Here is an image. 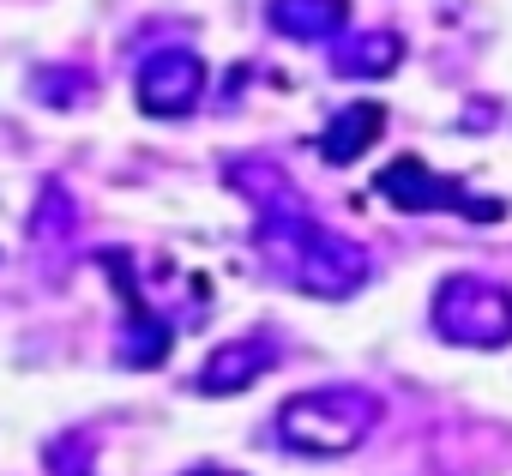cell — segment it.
I'll return each instance as SVG.
<instances>
[{
    "label": "cell",
    "mask_w": 512,
    "mask_h": 476,
    "mask_svg": "<svg viewBox=\"0 0 512 476\" xmlns=\"http://www.w3.org/2000/svg\"><path fill=\"white\" fill-rule=\"evenodd\" d=\"M31 91H37L49 109H79V103L91 97V73H79V67H43V73L31 79Z\"/></svg>",
    "instance_id": "7c38bea8"
},
{
    "label": "cell",
    "mask_w": 512,
    "mask_h": 476,
    "mask_svg": "<svg viewBox=\"0 0 512 476\" xmlns=\"http://www.w3.org/2000/svg\"><path fill=\"white\" fill-rule=\"evenodd\" d=\"M374 193L398 211H464L476 223H494L506 205L500 199H464V187L452 175H434L422 157H392L380 175H374Z\"/></svg>",
    "instance_id": "277c9868"
},
{
    "label": "cell",
    "mask_w": 512,
    "mask_h": 476,
    "mask_svg": "<svg viewBox=\"0 0 512 476\" xmlns=\"http://www.w3.org/2000/svg\"><path fill=\"white\" fill-rule=\"evenodd\" d=\"M133 91H139V109L145 115L175 121V115H187L205 97V55H193V49H157V55L139 61Z\"/></svg>",
    "instance_id": "5b68a950"
},
{
    "label": "cell",
    "mask_w": 512,
    "mask_h": 476,
    "mask_svg": "<svg viewBox=\"0 0 512 476\" xmlns=\"http://www.w3.org/2000/svg\"><path fill=\"white\" fill-rule=\"evenodd\" d=\"M49 464L61 476H85V446H49Z\"/></svg>",
    "instance_id": "4fadbf2b"
},
{
    "label": "cell",
    "mask_w": 512,
    "mask_h": 476,
    "mask_svg": "<svg viewBox=\"0 0 512 476\" xmlns=\"http://www.w3.org/2000/svg\"><path fill=\"white\" fill-rule=\"evenodd\" d=\"M187 476H241V470H223V464H199V470H187Z\"/></svg>",
    "instance_id": "5bb4252c"
},
{
    "label": "cell",
    "mask_w": 512,
    "mask_h": 476,
    "mask_svg": "<svg viewBox=\"0 0 512 476\" xmlns=\"http://www.w3.org/2000/svg\"><path fill=\"white\" fill-rule=\"evenodd\" d=\"M428 320L458 350H500V344H512V290H500L476 272H452L434 284Z\"/></svg>",
    "instance_id": "3957f363"
},
{
    "label": "cell",
    "mask_w": 512,
    "mask_h": 476,
    "mask_svg": "<svg viewBox=\"0 0 512 476\" xmlns=\"http://www.w3.org/2000/svg\"><path fill=\"white\" fill-rule=\"evenodd\" d=\"M223 181H229L235 193H247V199H253V217H266V211H290V205H302V193L290 187V175H284L278 163H266V157H247V163H229V169H223Z\"/></svg>",
    "instance_id": "30bf717a"
},
{
    "label": "cell",
    "mask_w": 512,
    "mask_h": 476,
    "mask_svg": "<svg viewBox=\"0 0 512 476\" xmlns=\"http://www.w3.org/2000/svg\"><path fill=\"white\" fill-rule=\"evenodd\" d=\"M121 308H127V326H121V350H115V362H121V368H163V362H169V338H175L169 320L151 314L139 290H127Z\"/></svg>",
    "instance_id": "52a82bcc"
},
{
    "label": "cell",
    "mask_w": 512,
    "mask_h": 476,
    "mask_svg": "<svg viewBox=\"0 0 512 476\" xmlns=\"http://www.w3.org/2000/svg\"><path fill=\"white\" fill-rule=\"evenodd\" d=\"M266 19H272V31H284L296 43H326L350 25V0H272Z\"/></svg>",
    "instance_id": "9c48e42d"
},
{
    "label": "cell",
    "mask_w": 512,
    "mask_h": 476,
    "mask_svg": "<svg viewBox=\"0 0 512 476\" xmlns=\"http://www.w3.org/2000/svg\"><path fill=\"white\" fill-rule=\"evenodd\" d=\"M272 362H278V350H272L266 338H229V344H211V356H205L199 374H193V392H199V398H235V392H247L253 380H260Z\"/></svg>",
    "instance_id": "8992f818"
},
{
    "label": "cell",
    "mask_w": 512,
    "mask_h": 476,
    "mask_svg": "<svg viewBox=\"0 0 512 476\" xmlns=\"http://www.w3.org/2000/svg\"><path fill=\"white\" fill-rule=\"evenodd\" d=\"M386 133V109L380 103H344L326 133H320V157L326 163H356L362 151H374V139Z\"/></svg>",
    "instance_id": "ba28073f"
},
{
    "label": "cell",
    "mask_w": 512,
    "mask_h": 476,
    "mask_svg": "<svg viewBox=\"0 0 512 476\" xmlns=\"http://www.w3.org/2000/svg\"><path fill=\"white\" fill-rule=\"evenodd\" d=\"M386 404L362 386H314L278 410V440L302 458H344L380 428Z\"/></svg>",
    "instance_id": "7a4b0ae2"
},
{
    "label": "cell",
    "mask_w": 512,
    "mask_h": 476,
    "mask_svg": "<svg viewBox=\"0 0 512 476\" xmlns=\"http://www.w3.org/2000/svg\"><path fill=\"white\" fill-rule=\"evenodd\" d=\"M398 61H404V37H392V31H362V37L338 43V55H332V67L344 79H386Z\"/></svg>",
    "instance_id": "8fae6325"
},
{
    "label": "cell",
    "mask_w": 512,
    "mask_h": 476,
    "mask_svg": "<svg viewBox=\"0 0 512 476\" xmlns=\"http://www.w3.org/2000/svg\"><path fill=\"white\" fill-rule=\"evenodd\" d=\"M253 248H260L266 272H278L284 284L320 296V302H350L362 284H368V254L344 235L320 229L308 217V205H290V211H266L253 223Z\"/></svg>",
    "instance_id": "6da1fadb"
}]
</instances>
